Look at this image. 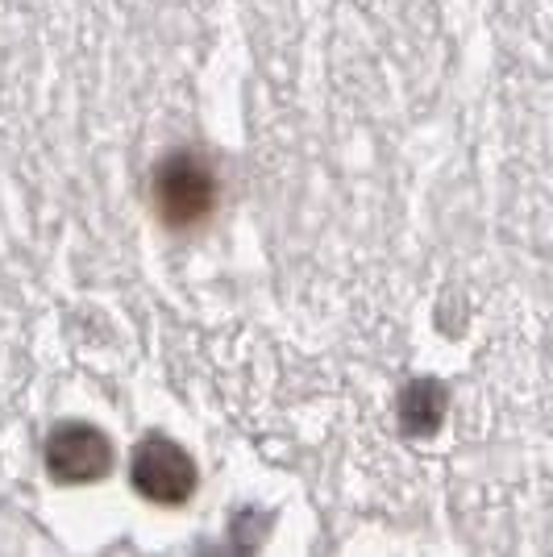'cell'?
Listing matches in <instances>:
<instances>
[{
	"mask_svg": "<svg viewBox=\"0 0 553 557\" xmlns=\"http://www.w3.org/2000/svg\"><path fill=\"white\" fill-rule=\"evenodd\" d=\"M212 175L196 159H175L159 171L155 180V200L159 216L175 230H192L212 212Z\"/></svg>",
	"mask_w": 553,
	"mask_h": 557,
	"instance_id": "6da1fadb",
	"label": "cell"
},
{
	"mask_svg": "<svg viewBox=\"0 0 553 557\" xmlns=\"http://www.w3.org/2000/svg\"><path fill=\"white\" fill-rule=\"evenodd\" d=\"M134 483L146 499H159V504H184L187 491H192V462L180 445L150 437L142 442L138 462H134Z\"/></svg>",
	"mask_w": 553,
	"mask_h": 557,
	"instance_id": "7a4b0ae2",
	"label": "cell"
}]
</instances>
